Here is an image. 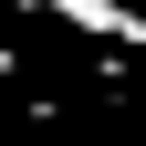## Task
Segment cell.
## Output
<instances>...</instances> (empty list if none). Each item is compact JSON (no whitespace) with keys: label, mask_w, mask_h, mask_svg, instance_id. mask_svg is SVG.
<instances>
[{"label":"cell","mask_w":146,"mask_h":146,"mask_svg":"<svg viewBox=\"0 0 146 146\" xmlns=\"http://www.w3.org/2000/svg\"><path fill=\"white\" fill-rule=\"evenodd\" d=\"M0 11H42V0H0Z\"/></svg>","instance_id":"obj_1"}]
</instances>
